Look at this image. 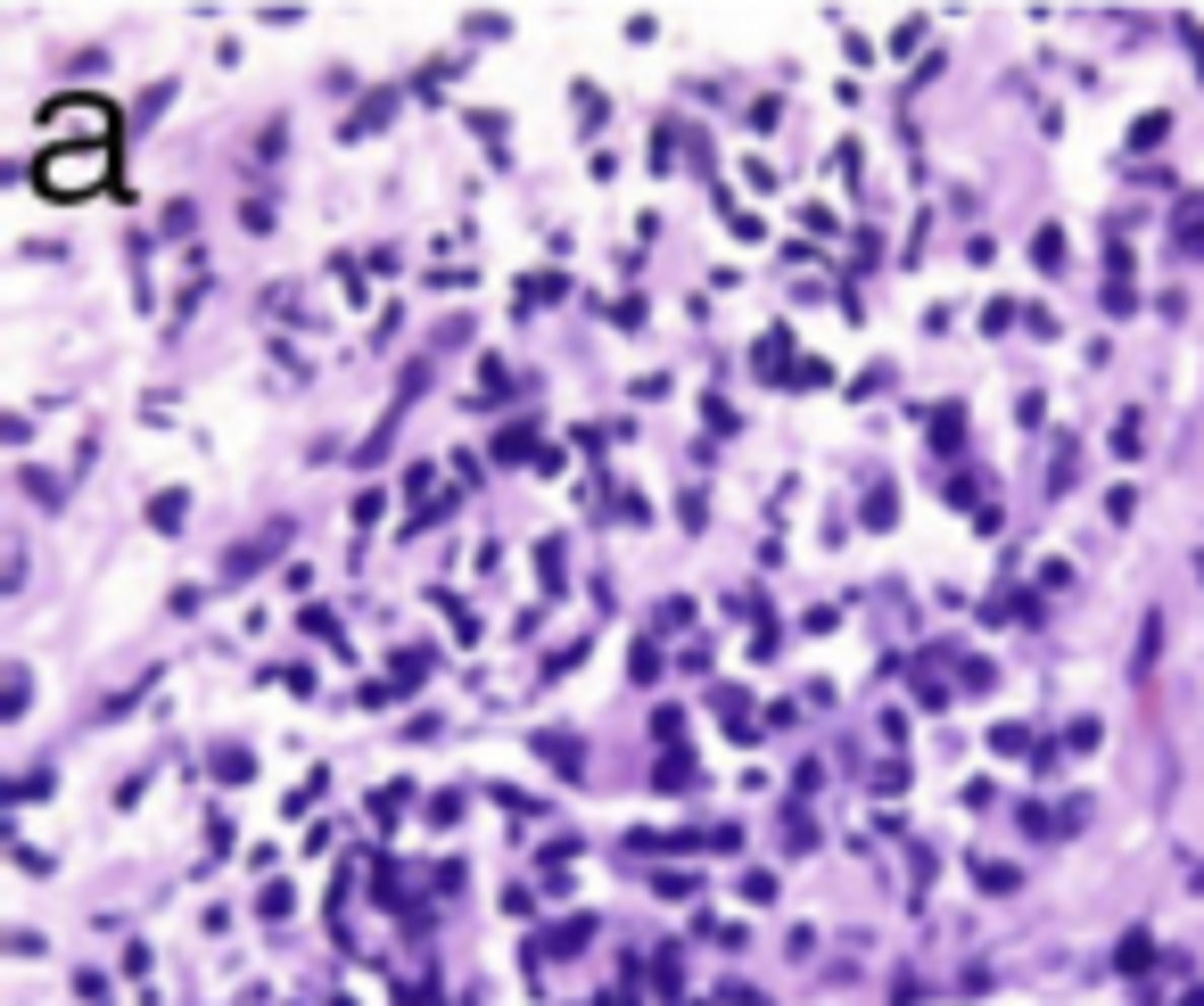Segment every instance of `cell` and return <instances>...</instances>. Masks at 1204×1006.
I'll return each mask as SVG.
<instances>
[{
  "label": "cell",
  "mask_w": 1204,
  "mask_h": 1006,
  "mask_svg": "<svg viewBox=\"0 0 1204 1006\" xmlns=\"http://www.w3.org/2000/svg\"><path fill=\"white\" fill-rule=\"evenodd\" d=\"M1147 957H1155V940L1147 932H1122V974H1147Z\"/></svg>",
  "instance_id": "obj_16"
},
{
  "label": "cell",
  "mask_w": 1204,
  "mask_h": 1006,
  "mask_svg": "<svg viewBox=\"0 0 1204 1006\" xmlns=\"http://www.w3.org/2000/svg\"><path fill=\"white\" fill-rule=\"evenodd\" d=\"M1180 1006H1204V990H1188V998H1180Z\"/></svg>",
  "instance_id": "obj_24"
},
{
  "label": "cell",
  "mask_w": 1204,
  "mask_h": 1006,
  "mask_svg": "<svg viewBox=\"0 0 1204 1006\" xmlns=\"http://www.w3.org/2000/svg\"><path fill=\"white\" fill-rule=\"evenodd\" d=\"M25 702H33V676L9 668V685H0V718H25Z\"/></svg>",
  "instance_id": "obj_8"
},
{
  "label": "cell",
  "mask_w": 1204,
  "mask_h": 1006,
  "mask_svg": "<svg viewBox=\"0 0 1204 1006\" xmlns=\"http://www.w3.org/2000/svg\"><path fill=\"white\" fill-rule=\"evenodd\" d=\"M1072 479H1081V446H1072V437H1056V462H1048V487H1072Z\"/></svg>",
  "instance_id": "obj_9"
},
{
  "label": "cell",
  "mask_w": 1204,
  "mask_h": 1006,
  "mask_svg": "<svg viewBox=\"0 0 1204 1006\" xmlns=\"http://www.w3.org/2000/svg\"><path fill=\"white\" fill-rule=\"evenodd\" d=\"M1032 257H1040V273H1064V231H1056V223L1032 239Z\"/></svg>",
  "instance_id": "obj_15"
},
{
  "label": "cell",
  "mask_w": 1204,
  "mask_h": 1006,
  "mask_svg": "<svg viewBox=\"0 0 1204 1006\" xmlns=\"http://www.w3.org/2000/svg\"><path fill=\"white\" fill-rule=\"evenodd\" d=\"M553 297H561V273H537V281H520V313H528V305H553Z\"/></svg>",
  "instance_id": "obj_17"
},
{
  "label": "cell",
  "mask_w": 1204,
  "mask_h": 1006,
  "mask_svg": "<svg viewBox=\"0 0 1204 1006\" xmlns=\"http://www.w3.org/2000/svg\"><path fill=\"white\" fill-rule=\"evenodd\" d=\"M108 133H116V107L108 99H58L50 107V141L58 149H108Z\"/></svg>",
  "instance_id": "obj_2"
},
{
  "label": "cell",
  "mask_w": 1204,
  "mask_h": 1006,
  "mask_svg": "<svg viewBox=\"0 0 1204 1006\" xmlns=\"http://www.w3.org/2000/svg\"><path fill=\"white\" fill-rule=\"evenodd\" d=\"M958 437H966V413H958V405H940V413H932V446H940V454H958Z\"/></svg>",
  "instance_id": "obj_7"
},
{
  "label": "cell",
  "mask_w": 1204,
  "mask_h": 1006,
  "mask_svg": "<svg viewBox=\"0 0 1204 1006\" xmlns=\"http://www.w3.org/2000/svg\"><path fill=\"white\" fill-rule=\"evenodd\" d=\"M528 750H537V760H553L569 784L586 776V742H578V734H561V726H537V734H528Z\"/></svg>",
  "instance_id": "obj_3"
},
{
  "label": "cell",
  "mask_w": 1204,
  "mask_h": 1006,
  "mask_svg": "<svg viewBox=\"0 0 1204 1006\" xmlns=\"http://www.w3.org/2000/svg\"><path fill=\"white\" fill-rule=\"evenodd\" d=\"M215 776H223V784H247V776H257V760H247L239 742H223V750H215Z\"/></svg>",
  "instance_id": "obj_10"
},
{
  "label": "cell",
  "mask_w": 1204,
  "mask_h": 1006,
  "mask_svg": "<svg viewBox=\"0 0 1204 1006\" xmlns=\"http://www.w3.org/2000/svg\"><path fill=\"white\" fill-rule=\"evenodd\" d=\"M1163 133H1172V116H1138V124H1130V149H1155Z\"/></svg>",
  "instance_id": "obj_19"
},
{
  "label": "cell",
  "mask_w": 1204,
  "mask_h": 1006,
  "mask_svg": "<svg viewBox=\"0 0 1204 1006\" xmlns=\"http://www.w3.org/2000/svg\"><path fill=\"white\" fill-rule=\"evenodd\" d=\"M900 520V495L892 487H866V528H892Z\"/></svg>",
  "instance_id": "obj_12"
},
{
  "label": "cell",
  "mask_w": 1204,
  "mask_h": 1006,
  "mask_svg": "<svg viewBox=\"0 0 1204 1006\" xmlns=\"http://www.w3.org/2000/svg\"><path fill=\"white\" fill-rule=\"evenodd\" d=\"M33 182H42L50 199H91L99 182H108V149H50L33 165Z\"/></svg>",
  "instance_id": "obj_1"
},
{
  "label": "cell",
  "mask_w": 1204,
  "mask_h": 1006,
  "mask_svg": "<svg viewBox=\"0 0 1204 1006\" xmlns=\"http://www.w3.org/2000/svg\"><path fill=\"white\" fill-rule=\"evenodd\" d=\"M974 883H982V891H1015L1023 874H1015V866H998V858H974Z\"/></svg>",
  "instance_id": "obj_14"
},
{
  "label": "cell",
  "mask_w": 1204,
  "mask_h": 1006,
  "mask_svg": "<svg viewBox=\"0 0 1204 1006\" xmlns=\"http://www.w3.org/2000/svg\"><path fill=\"white\" fill-rule=\"evenodd\" d=\"M710 702H718V718H726V734H734V742H751V734H759V726H751V694H742V685H718Z\"/></svg>",
  "instance_id": "obj_4"
},
{
  "label": "cell",
  "mask_w": 1204,
  "mask_h": 1006,
  "mask_svg": "<svg viewBox=\"0 0 1204 1006\" xmlns=\"http://www.w3.org/2000/svg\"><path fill=\"white\" fill-rule=\"evenodd\" d=\"M1138 446H1147V437H1138V413H1122L1114 421V454H1138Z\"/></svg>",
  "instance_id": "obj_23"
},
{
  "label": "cell",
  "mask_w": 1204,
  "mask_h": 1006,
  "mask_svg": "<svg viewBox=\"0 0 1204 1006\" xmlns=\"http://www.w3.org/2000/svg\"><path fill=\"white\" fill-rule=\"evenodd\" d=\"M405 792H413V784H388V792H371V816H379V825H397V816H405Z\"/></svg>",
  "instance_id": "obj_18"
},
{
  "label": "cell",
  "mask_w": 1204,
  "mask_h": 1006,
  "mask_svg": "<svg viewBox=\"0 0 1204 1006\" xmlns=\"http://www.w3.org/2000/svg\"><path fill=\"white\" fill-rule=\"evenodd\" d=\"M388 116H397V91H371V99H363V107L347 116V141H363V133H379V124H388Z\"/></svg>",
  "instance_id": "obj_5"
},
{
  "label": "cell",
  "mask_w": 1204,
  "mask_h": 1006,
  "mask_svg": "<svg viewBox=\"0 0 1204 1006\" xmlns=\"http://www.w3.org/2000/svg\"><path fill=\"white\" fill-rule=\"evenodd\" d=\"M1155 652H1163V610H1147V627H1138V676L1155 668Z\"/></svg>",
  "instance_id": "obj_13"
},
{
  "label": "cell",
  "mask_w": 1204,
  "mask_h": 1006,
  "mask_svg": "<svg viewBox=\"0 0 1204 1006\" xmlns=\"http://www.w3.org/2000/svg\"><path fill=\"white\" fill-rule=\"evenodd\" d=\"M627 668H636V685H652V676H660V644L644 636V644H636V660H627Z\"/></svg>",
  "instance_id": "obj_22"
},
{
  "label": "cell",
  "mask_w": 1204,
  "mask_h": 1006,
  "mask_svg": "<svg viewBox=\"0 0 1204 1006\" xmlns=\"http://www.w3.org/2000/svg\"><path fill=\"white\" fill-rule=\"evenodd\" d=\"M182 520H190V495H182V487H165V495H149V528H157V536H173Z\"/></svg>",
  "instance_id": "obj_6"
},
{
  "label": "cell",
  "mask_w": 1204,
  "mask_h": 1006,
  "mask_svg": "<svg viewBox=\"0 0 1204 1006\" xmlns=\"http://www.w3.org/2000/svg\"><path fill=\"white\" fill-rule=\"evenodd\" d=\"M421 676H429V652H405V660H397V694H413Z\"/></svg>",
  "instance_id": "obj_21"
},
{
  "label": "cell",
  "mask_w": 1204,
  "mask_h": 1006,
  "mask_svg": "<svg viewBox=\"0 0 1204 1006\" xmlns=\"http://www.w3.org/2000/svg\"><path fill=\"white\" fill-rule=\"evenodd\" d=\"M652 784H660V792H685V784H693V760H685V750H668V760L652 768Z\"/></svg>",
  "instance_id": "obj_11"
},
{
  "label": "cell",
  "mask_w": 1204,
  "mask_h": 1006,
  "mask_svg": "<svg viewBox=\"0 0 1204 1006\" xmlns=\"http://www.w3.org/2000/svg\"><path fill=\"white\" fill-rule=\"evenodd\" d=\"M808 842H817V825H808L800 808H784V850H808Z\"/></svg>",
  "instance_id": "obj_20"
}]
</instances>
